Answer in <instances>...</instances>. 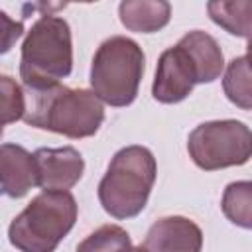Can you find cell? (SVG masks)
<instances>
[{
  "mask_svg": "<svg viewBox=\"0 0 252 252\" xmlns=\"http://www.w3.org/2000/svg\"><path fill=\"white\" fill-rule=\"evenodd\" d=\"M144 61L146 55L134 39L126 35L104 39L93 57L91 91L100 102L110 106L132 104L144 75Z\"/></svg>",
  "mask_w": 252,
  "mask_h": 252,
  "instance_id": "obj_5",
  "label": "cell"
},
{
  "mask_svg": "<svg viewBox=\"0 0 252 252\" xmlns=\"http://www.w3.org/2000/svg\"><path fill=\"white\" fill-rule=\"evenodd\" d=\"M195 85L197 73L185 49L179 43L165 49L159 55L156 67V77L152 85L154 98L161 104H175L185 100Z\"/></svg>",
  "mask_w": 252,
  "mask_h": 252,
  "instance_id": "obj_7",
  "label": "cell"
},
{
  "mask_svg": "<svg viewBox=\"0 0 252 252\" xmlns=\"http://www.w3.org/2000/svg\"><path fill=\"white\" fill-rule=\"evenodd\" d=\"M37 187L43 191H69L85 171V159L73 146L39 148L33 152Z\"/></svg>",
  "mask_w": 252,
  "mask_h": 252,
  "instance_id": "obj_8",
  "label": "cell"
},
{
  "mask_svg": "<svg viewBox=\"0 0 252 252\" xmlns=\"http://www.w3.org/2000/svg\"><path fill=\"white\" fill-rule=\"evenodd\" d=\"M22 120L33 128L79 140L98 132L104 122V106L89 89L55 85L43 91H30Z\"/></svg>",
  "mask_w": 252,
  "mask_h": 252,
  "instance_id": "obj_1",
  "label": "cell"
},
{
  "mask_svg": "<svg viewBox=\"0 0 252 252\" xmlns=\"http://www.w3.org/2000/svg\"><path fill=\"white\" fill-rule=\"evenodd\" d=\"M132 252H148L144 246H138V248H132Z\"/></svg>",
  "mask_w": 252,
  "mask_h": 252,
  "instance_id": "obj_19",
  "label": "cell"
},
{
  "mask_svg": "<svg viewBox=\"0 0 252 252\" xmlns=\"http://www.w3.org/2000/svg\"><path fill=\"white\" fill-rule=\"evenodd\" d=\"M118 16L126 30L154 33L169 24L171 6L165 0H124L118 6Z\"/></svg>",
  "mask_w": 252,
  "mask_h": 252,
  "instance_id": "obj_12",
  "label": "cell"
},
{
  "mask_svg": "<svg viewBox=\"0 0 252 252\" xmlns=\"http://www.w3.org/2000/svg\"><path fill=\"white\" fill-rule=\"evenodd\" d=\"M73 71V39L65 18L43 14L33 22L22 43L20 79L28 91L59 85Z\"/></svg>",
  "mask_w": 252,
  "mask_h": 252,
  "instance_id": "obj_2",
  "label": "cell"
},
{
  "mask_svg": "<svg viewBox=\"0 0 252 252\" xmlns=\"http://www.w3.org/2000/svg\"><path fill=\"white\" fill-rule=\"evenodd\" d=\"M142 246L148 252H201L203 232L187 217H163L150 226Z\"/></svg>",
  "mask_w": 252,
  "mask_h": 252,
  "instance_id": "obj_9",
  "label": "cell"
},
{
  "mask_svg": "<svg viewBox=\"0 0 252 252\" xmlns=\"http://www.w3.org/2000/svg\"><path fill=\"white\" fill-rule=\"evenodd\" d=\"M26 112V94L10 75H0V138L4 126L18 122Z\"/></svg>",
  "mask_w": 252,
  "mask_h": 252,
  "instance_id": "obj_17",
  "label": "cell"
},
{
  "mask_svg": "<svg viewBox=\"0 0 252 252\" xmlns=\"http://www.w3.org/2000/svg\"><path fill=\"white\" fill-rule=\"evenodd\" d=\"M222 89L226 98L242 110L252 108V87H250V63L248 55L234 57L224 71Z\"/></svg>",
  "mask_w": 252,
  "mask_h": 252,
  "instance_id": "obj_14",
  "label": "cell"
},
{
  "mask_svg": "<svg viewBox=\"0 0 252 252\" xmlns=\"http://www.w3.org/2000/svg\"><path fill=\"white\" fill-rule=\"evenodd\" d=\"M209 18L226 30L230 35L236 37H250V26H252V2L250 0H238V2H209L207 4Z\"/></svg>",
  "mask_w": 252,
  "mask_h": 252,
  "instance_id": "obj_13",
  "label": "cell"
},
{
  "mask_svg": "<svg viewBox=\"0 0 252 252\" xmlns=\"http://www.w3.org/2000/svg\"><path fill=\"white\" fill-rule=\"evenodd\" d=\"M158 163L144 146H126L118 150L98 183V201L102 209L118 219L138 217L156 183Z\"/></svg>",
  "mask_w": 252,
  "mask_h": 252,
  "instance_id": "obj_3",
  "label": "cell"
},
{
  "mask_svg": "<svg viewBox=\"0 0 252 252\" xmlns=\"http://www.w3.org/2000/svg\"><path fill=\"white\" fill-rule=\"evenodd\" d=\"M177 43L185 49V53L189 55V59L195 67L197 85L213 83L220 77V73L224 69V55H222L219 41L213 35H209L207 32H201V30H193V32L185 33Z\"/></svg>",
  "mask_w": 252,
  "mask_h": 252,
  "instance_id": "obj_11",
  "label": "cell"
},
{
  "mask_svg": "<svg viewBox=\"0 0 252 252\" xmlns=\"http://www.w3.org/2000/svg\"><path fill=\"white\" fill-rule=\"evenodd\" d=\"M187 152L193 163L205 171L244 165L252 154V134L240 120L203 122L191 130Z\"/></svg>",
  "mask_w": 252,
  "mask_h": 252,
  "instance_id": "obj_6",
  "label": "cell"
},
{
  "mask_svg": "<svg viewBox=\"0 0 252 252\" xmlns=\"http://www.w3.org/2000/svg\"><path fill=\"white\" fill-rule=\"evenodd\" d=\"M79 215L69 191H41L10 222L8 238L20 252H55Z\"/></svg>",
  "mask_w": 252,
  "mask_h": 252,
  "instance_id": "obj_4",
  "label": "cell"
},
{
  "mask_svg": "<svg viewBox=\"0 0 252 252\" xmlns=\"http://www.w3.org/2000/svg\"><path fill=\"white\" fill-rule=\"evenodd\" d=\"M130 234L118 224H102L79 242L75 252H132Z\"/></svg>",
  "mask_w": 252,
  "mask_h": 252,
  "instance_id": "obj_16",
  "label": "cell"
},
{
  "mask_svg": "<svg viewBox=\"0 0 252 252\" xmlns=\"http://www.w3.org/2000/svg\"><path fill=\"white\" fill-rule=\"evenodd\" d=\"M32 187H37L35 159L24 146H0V195L10 199L24 197Z\"/></svg>",
  "mask_w": 252,
  "mask_h": 252,
  "instance_id": "obj_10",
  "label": "cell"
},
{
  "mask_svg": "<svg viewBox=\"0 0 252 252\" xmlns=\"http://www.w3.org/2000/svg\"><path fill=\"white\" fill-rule=\"evenodd\" d=\"M220 209L232 224L246 230L252 228V183L250 181L228 183L222 193Z\"/></svg>",
  "mask_w": 252,
  "mask_h": 252,
  "instance_id": "obj_15",
  "label": "cell"
},
{
  "mask_svg": "<svg viewBox=\"0 0 252 252\" xmlns=\"http://www.w3.org/2000/svg\"><path fill=\"white\" fill-rule=\"evenodd\" d=\"M24 33V24L12 20L4 10H0V55L8 53L14 43L22 37Z\"/></svg>",
  "mask_w": 252,
  "mask_h": 252,
  "instance_id": "obj_18",
  "label": "cell"
}]
</instances>
